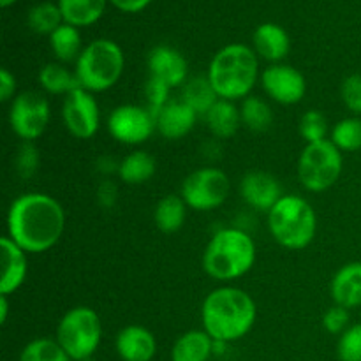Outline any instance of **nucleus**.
<instances>
[{
  "label": "nucleus",
  "mask_w": 361,
  "mask_h": 361,
  "mask_svg": "<svg viewBox=\"0 0 361 361\" xmlns=\"http://www.w3.org/2000/svg\"><path fill=\"white\" fill-rule=\"evenodd\" d=\"M111 2L116 9L123 11V13H140L152 0H111Z\"/></svg>",
  "instance_id": "40"
},
{
  "label": "nucleus",
  "mask_w": 361,
  "mask_h": 361,
  "mask_svg": "<svg viewBox=\"0 0 361 361\" xmlns=\"http://www.w3.org/2000/svg\"><path fill=\"white\" fill-rule=\"evenodd\" d=\"M261 85L268 97L281 104H296L307 92V83L298 69L284 63H274L261 74Z\"/></svg>",
  "instance_id": "13"
},
{
  "label": "nucleus",
  "mask_w": 361,
  "mask_h": 361,
  "mask_svg": "<svg viewBox=\"0 0 361 361\" xmlns=\"http://www.w3.org/2000/svg\"><path fill=\"white\" fill-rule=\"evenodd\" d=\"M229 196V178L222 169L203 168L190 173L182 185V197L192 210H215Z\"/></svg>",
  "instance_id": "9"
},
{
  "label": "nucleus",
  "mask_w": 361,
  "mask_h": 361,
  "mask_svg": "<svg viewBox=\"0 0 361 361\" xmlns=\"http://www.w3.org/2000/svg\"><path fill=\"white\" fill-rule=\"evenodd\" d=\"M63 16L62 11L55 4H37L32 7L28 13V27L35 32V34H49L51 35L56 28L62 25Z\"/></svg>",
  "instance_id": "30"
},
{
  "label": "nucleus",
  "mask_w": 361,
  "mask_h": 361,
  "mask_svg": "<svg viewBox=\"0 0 361 361\" xmlns=\"http://www.w3.org/2000/svg\"><path fill=\"white\" fill-rule=\"evenodd\" d=\"M187 204L182 196H166L157 203L154 212L155 226L162 233H175L185 222Z\"/></svg>",
  "instance_id": "25"
},
{
  "label": "nucleus",
  "mask_w": 361,
  "mask_h": 361,
  "mask_svg": "<svg viewBox=\"0 0 361 361\" xmlns=\"http://www.w3.org/2000/svg\"><path fill=\"white\" fill-rule=\"evenodd\" d=\"M337 353L341 361H361V323L353 324L341 335Z\"/></svg>",
  "instance_id": "34"
},
{
  "label": "nucleus",
  "mask_w": 361,
  "mask_h": 361,
  "mask_svg": "<svg viewBox=\"0 0 361 361\" xmlns=\"http://www.w3.org/2000/svg\"><path fill=\"white\" fill-rule=\"evenodd\" d=\"M7 312H9V303H7V296L0 295V323L6 324Z\"/></svg>",
  "instance_id": "41"
},
{
  "label": "nucleus",
  "mask_w": 361,
  "mask_h": 361,
  "mask_svg": "<svg viewBox=\"0 0 361 361\" xmlns=\"http://www.w3.org/2000/svg\"><path fill=\"white\" fill-rule=\"evenodd\" d=\"M348 324H349V312L348 309L341 305H335L331 309L326 310L323 317V326L324 330L330 331V334L338 335V334H344L348 330Z\"/></svg>",
  "instance_id": "37"
},
{
  "label": "nucleus",
  "mask_w": 361,
  "mask_h": 361,
  "mask_svg": "<svg viewBox=\"0 0 361 361\" xmlns=\"http://www.w3.org/2000/svg\"><path fill=\"white\" fill-rule=\"evenodd\" d=\"M63 228L66 214L62 204L48 194H21L7 212V236L27 254L53 249L62 238Z\"/></svg>",
  "instance_id": "1"
},
{
  "label": "nucleus",
  "mask_w": 361,
  "mask_h": 361,
  "mask_svg": "<svg viewBox=\"0 0 361 361\" xmlns=\"http://www.w3.org/2000/svg\"><path fill=\"white\" fill-rule=\"evenodd\" d=\"M328 133V122L324 115L317 109H310L300 120V134L309 143H319L324 141Z\"/></svg>",
  "instance_id": "33"
},
{
  "label": "nucleus",
  "mask_w": 361,
  "mask_h": 361,
  "mask_svg": "<svg viewBox=\"0 0 361 361\" xmlns=\"http://www.w3.org/2000/svg\"><path fill=\"white\" fill-rule=\"evenodd\" d=\"M157 120L150 109L136 104L118 106L108 118V130L118 143L140 145L154 134Z\"/></svg>",
  "instance_id": "11"
},
{
  "label": "nucleus",
  "mask_w": 361,
  "mask_h": 361,
  "mask_svg": "<svg viewBox=\"0 0 361 361\" xmlns=\"http://www.w3.org/2000/svg\"><path fill=\"white\" fill-rule=\"evenodd\" d=\"M14 2H16V0H0V6H2V7H9V6H13Z\"/></svg>",
  "instance_id": "42"
},
{
  "label": "nucleus",
  "mask_w": 361,
  "mask_h": 361,
  "mask_svg": "<svg viewBox=\"0 0 361 361\" xmlns=\"http://www.w3.org/2000/svg\"><path fill=\"white\" fill-rule=\"evenodd\" d=\"M20 361H73L62 345L53 338H35L28 342L20 355Z\"/></svg>",
  "instance_id": "31"
},
{
  "label": "nucleus",
  "mask_w": 361,
  "mask_h": 361,
  "mask_svg": "<svg viewBox=\"0 0 361 361\" xmlns=\"http://www.w3.org/2000/svg\"><path fill=\"white\" fill-rule=\"evenodd\" d=\"M342 101L356 115H361V74H351L344 80L341 88Z\"/></svg>",
  "instance_id": "35"
},
{
  "label": "nucleus",
  "mask_w": 361,
  "mask_h": 361,
  "mask_svg": "<svg viewBox=\"0 0 361 361\" xmlns=\"http://www.w3.org/2000/svg\"><path fill=\"white\" fill-rule=\"evenodd\" d=\"M268 228L275 242L291 250H302L316 236L317 217L309 201L300 196H282L268 212Z\"/></svg>",
  "instance_id": "5"
},
{
  "label": "nucleus",
  "mask_w": 361,
  "mask_h": 361,
  "mask_svg": "<svg viewBox=\"0 0 361 361\" xmlns=\"http://www.w3.org/2000/svg\"><path fill=\"white\" fill-rule=\"evenodd\" d=\"M291 48L288 34L275 23H263L254 32V49L268 62H279L286 59Z\"/></svg>",
  "instance_id": "20"
},
{
  "label": "nucleus",
  "mask_w": 361,
  "mask_h": 361,
  "mask_svg": "<svg viewBox=\"0 0 361 361\" xmlns=\"http://www.w3.org/2000/svg\"><path fill=\"white\" fill-rule=\"evenodd\" d=\"M39 83L49 94H71L80 87L76 74H71L66 67L59 63H48L39 73Z\"/></svg>",
  "instance_id": "28"
},
{
  "label": "nucleus",
  "mask_w": 361,
  "mask_h": 361,
  "mask_svg": "<svg viewBox=\"0 0 361 361\" xmlns=\"http://www.w3.org/2000/svg\"><path fill=\"white\" fill-rule=\"evenodd\" d=\"M240 115H242L243 126L254 133H263V130L270 129L271 122H274V113H271L268 102L256 95H249L247 99H243Z\"/></svg>",
  "instance_id": "29"
},
{
  "label": "nucleus",
  "mask_w": 361,
  "mask_h": 361,
  "mask_svg": "<svg viewBox=\"0 0 361 361\" xmlns=\"http://www.w3.org/2000/svg\"><path fill=\"white\" fill-rule=\"evenodd\" d=\"M2 249V279H0V295H13L23 284L28 274L27 252L13 242L9 236L0 238Z\"/></svg>",
  "instance_id": "16"
},
{
  "label": "nucleus",
  "mask_w": 361,
  "mask_h": 361,
  "mask_svg": "<svg viewBox=\"0 0 361 361\" xmlns=\"http://www.w3.org/2000/svg\"><path fill=\"white\" fill-rule=\"evenodd\" d=\"M37 150H35L30 143H25L23 147H21L20 157H18V166H20L18 169H20L21 175L30 176L32 173L35 171V168H37Z\"/></svg>",
  "instance_id": "38"
},
{
  "label": "nucleus",
  "mask_w": 361,
  "mask_h": 361,
  "mask_svg": "<svg viewBox=\"0 0 361 361\" xmlns=\"http://www.w3.org/2000/svg\"><path fill=\"white\" fill-rule=\"evenodd\" d=\"M49 44H51L53 53L62 62H73L81 55V35L76 27L73 25H60L51 35H49Z\"/></svg>",
  "instance_id": "27"
},
{
  "label": "nucleus",
  "mask_w": 361,
  "mask_h": 361,
  "mask_svg": "<svg viewBox=\"0 0 361 361\" xmlns=\"http://www.w3.org/2000/svg\"><path fill=\"white\" fill-rule=\"evenodd\" d=\"M126 66L123 51L109 39L92 41L76 60V78L88 92H104L120 80Z\"/></svg>",
  "instance_id": "6"
},
{
  "label": "nucleus",
  "mask_w": 361,
  "mask_h": 361,
  "mask_svg": "<svg viewBox=\"0 0 361 361\" xmlns=\"http://www.w3.org/2000/svg\"><path fill=\"white\" fill-rule=\"evenodd\" d=\"M197 113L183 101H169L157 113V129L166 140H180L192 130Z\"/></svg>",
  "instance_id": "18"
},
{
  "label": "nucleus",
  "mask_w": 361,
  "mask_h": 361,
  "mask_svg": "<svg viewBox=\"0 0 361 361\" xmlns=\"http://www.w3.org/2000/svg\"><path fill=\"white\" fill-rule=\"evenodd\" d=\"M62 118L67 130L78 140H90L99 130L101 113L92 92L76 88L66 95L62 108Z\"/></svg>",
  "instance_id": "12"
},
{
  "label": "nucleus",
  "mask_w": 361,
  "mask_h": 361,
  "mask_svg": "<svg viewBox=\"0 0 361 361\" xmlns=\"http://www.w3.org/2000/svg\"><path fill=\"white\" fill-rule=\"evenodd\" d=\"M169 90H171V88H169L166 83H162V81L155 80V78H150V80H148L145 92H147V99H148V104H150V111L154 113L155 116H157V113L161 111L166 104H168Z\"/></svg>",
  "instance_id": "36"
},
{
  "label": "nucleus",
  "mask_w": 361,
  "mask_h": 361,
  "mask_svg": "<svg viewBox=\"0 0 361 361\" xmlns=\"http://www.w3.org/2000/svg\"><path fill=\"white\" fill-rule=\"evenodd\" d=\"M342 154L331 141L309 143L298 159V178L310 192L330 189L342 173Z\"/></svg>",
  "instance_id": "8"
},
{
  "label": "nucleus",
  "mask_w": 361,
  "mask_h": 361,
  "mask_svg": "<svg viewBox=\"0 0 361 361\" xmlns=\"http://www.w3.org/2000/svg\"><path fill=\"white\" fill-rule=\"evenodd\" d=\"M14 90H16V78L7 69H2L0 71V99L7 102L14 95Z\"/></svg>",
  "instance_id": "39"
},
{
  "label": "nucleus",
  "mask_w": 361,
  "mask_h": 361,
  "mask_svg": "<svg viewBox=\"0 0 361 361\" xmlns=\"http://www.w3.org/2000/svg\"><path fill=\"white\" fill-rule=\"evenodd\" d=\"M63 21L73 27H88L102 16L106 0H59Z\"/></svg>",
  "instance_id": "23"
},
{
  "label": "nucleus",
  "mask_w": 361,
  "mask_h": 361,
  "mask_svg": "<svg viewBox=\"0 0 361 361\" xmlns=\"http://www.w3.org/2000/svg\"><path fill=\"white\" fill-rule=\"evenodd\" d=\"M118 175L122 182L129 183V185H140V183L148 182L155 175V159L148 152H133L120 162Z\"/></svg>",
  "instance_id": "24"
},
{
  "label": "nucleus",
  "mask_w": 361,
  "mask_h": 361,
  "mask_svg": "<svg viewBox=\"0 0 361 361\" xmlns=\"http://www.w3.org/2000/svg\"><path fill=\"white\" fill-rule=\"evenodd\" d=\"M259 63L254 49L245 44H228L217 51L208 67V80L219 99L238 101L254 90Z\"/></svg>",
  "instance_id": "3"
},
{
  "label": "nucleus",
  "mask_w": 361,
  "mask_h": 361,
  "mask_svg": "<svg viewBox=\"0 0 361 361\" xmlns=\"http://www.w3.org/2000/svg\"><path fill=\"white\" fill-rule=\"evenodd\" d=\"M185 104H189L197 115H207L215 102L219 101L217 94H215L214 87H212L208 76L192 78L183 87V99Z\"/></svg>",
  "instance_id": "26"
},
{
  "label": "nucleus",
  "mask_w": 361,
  "mask_h": 361,
  "mask_svg": "<svg viewBox=\"0 0 361 361\" xmlns=\"http://www.w3.org/2000/svg\"><path fill=\"white\" fill-rule=\"evenodd\" d=\"M331 143L341 152H356L361 148V118H344L331 130Z\"/></svg>",
  "instance_id": "32"
},
{
  "label": "nucleus",
  "mask_w": 361,
  "mask_h": 361,
  "mask_svg": "<svg viewBox=\"0 0 361 361\" xmlns=\"http://www.w3.org/2000/svg\"><path fill=\"white\" fill-rule=\"evenodd\" d=\"M116 351L123 361H152L157 353V341L150 330L130 324L116 337Z\"/></svg>",
  "instance_id": "17"
},
{
  "label": "nucleus",
  "mask_w": 361,
  "mask_h": 361,
  "mask_svg": "<svg viewBox=\"0 0 361 361\" xmlns=\"http://www.w3.org/2000/svg\"><path fill=\"white\" fill-rule=\"evenodd\" d=\"M256 261V245L245 231L226 228L215 233L203 254V268L215 281L243 277Z\"/></svg>",
  "instance_id": "4"
},
{
  "label": "nucleus",
  "mask_w": 361,
  "mask_h": 361,
  "mask_svg": "<svg viewBox=\"0 0 361 361\" xmlns=\"http://www.w3.org/2000/svg\"><path fill=\"white\" fill-rule=\"evenodd\" d=\"M256 302L238 288H219L204 298L201 319L214 342L228 344L240 341L256 323Z\"/></svg>",
  "instance_id": "2"
},
{
  "label": "nucleus",
  "mask_w": 361,
  "mask_h": 361,
  "mask_svg": "<svg viewBox=\"0 0 361 361\" xmlns=\"http://www.w3.org/2000/svg\"><path fill=\"white\" fill-rule=\"evenodd\" d=\"M214 338L201 330H190L175 342L171 351L173 361H208L214 351Z\"/></svg>",
  "instance_id": "21"
},
{
  "label": "nucleus",
  "mask_w": 361,
  "mask_h": 361,
  "mask_svg": "<svg viewBox=\"0 0 361 361\" xmlns=\"http://www.w3.org/2000/svg\"><path fill=\"white\" fill-rule=\"evenodd\" d=\"M102 338L99 314L90 307H74L60 319L56 342L71 360L83 361L97 351Z\"/></svg>",
  "instance_id": "7"
},
{
  "label": "nucleus",
  "mask_w": 361,
  "mask_h": 361,
  "mask_svg": "<svg viewBox=\"0 0 361 361\" xmlns=\"http://www.w3.org/2000/svg\"><path fill=\"white\" fill-rule=\"evenodd\" d=\"M9 123L18 137L32 143L44 134L49 123L48 101L35 92H23L11 104Z\"/></svg>",
  "instance_id": "10"
},
{
  "label": "nucleus",
  "mask_w": 361,
  "mask_h": 361,
  "mask_svg": "<svg viewBox=\"0 0 361 361\" xmlns=\"http://www.w3.org/2000/svg\"><path fill=\"white\" fill-rule=\"evenodd\" d=\"M148 71L150 78L162 81L169 88H176L187 83V60L180 51L169 46H157L148 55Z\"/></svg>",
  "instance_id": "14"
},
{
  "label": "nucleus",
  "mask_w": 361,
  "mask_h": 361,
  "mask_svg": "<svg viewBox=\"0 0 361 361\" xmlns=\"http://www.w3.org/2000/svg\"><path fill=\"white\" fill-rule=\"evenodd\" d=\"M240 190L245 203L259 212H270L282 197L281 183L277 178L263 171H252L243 176Z\"/></svg>",
  "instance_id": "15"
},
{
  "label": "nucleus",
  "mask_w": 361,
  "mask_h": 361,
  "mask_svg": "<svg viewBox=\"0 0 361 361\" xmlns=\"http://www.w3.org/2000/svg\"><path fill=\"white\" fill-rule=\"evenodd\" d=\"M331 298L335 305L355 309L361 305V263H348L335 274L331 281Z\"/></svg>",
  "instance_id": "19"
},
{
  "label": "nucleus",
  "mask_w": 361,
  "mask_h": 361,
  "mask_svg": "<svg viewBox=\"0 0 361 361\" xmlns=\"http://www.w3.org/2000/svg\"><path fill=\"white\" fill-rule=\"evenodd\" d=\"M204 116H207L208 129L212 130V134L222 137V140L235 136L240 122H242V115H240L238 108L231 101H224V99H219L214 108Z\"/></svg>",
  "instance_id": "22"
}]
</instances>
